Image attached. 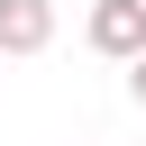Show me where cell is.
Wrapping results in <instances>:
<instances>
[{
  "label": "cell",
  "mask_w": 146,
  "mask_h": 146,
  "mask_svg": "<svg viewBox=\"0 0 146 146\" xmlns=\"http://www.w3.org/2000/svg\"><path fill=\"white\" fill-rule=\"evenodd\" d=\"M128 91H137V110H146V55H128Z\"/></svg>",
  "instance_id": "obj_3"
},
{
  "label": "cell",
  "mask_w": 146,
  "mask_h": 146,
  "mask_svg": "<svg viewBox=\"0 0 146 146\" xmlns=\"http://www.w3.org/2000/svg\"><path fill=\"white\" fill-rule=\"evenodd\" d=\"M55 46V0H0V55H46Z\"/></svg>",
  "instance_id": "obj_2"
},
{
  "label": "cell",
  "mask_w": 146,
  "mask_h": 146,
  "mask_svg": "<svg viewBox=\"0 0 146 146\" xmlns=\"http://www.w3.org/2000/svg\"><path fill=\"white\" fill-rule=\"evenodd\" d=\"M91 55H110V64H128V55H146V0H91Z\"/></svg>",
  "instance_id": "obj_1"
}]
</instances>
